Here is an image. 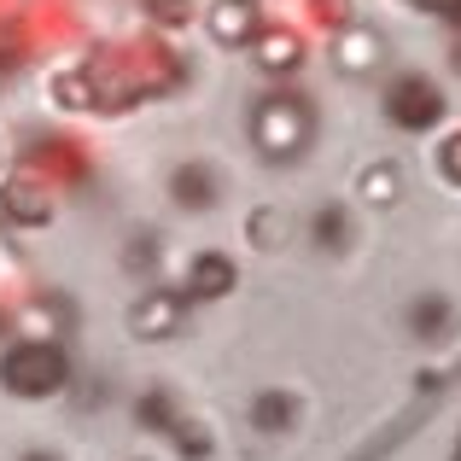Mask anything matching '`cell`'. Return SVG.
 <instances>
[{
	"label": "cell",
	"instance_id": "277c9868",
	"mask_svg": "<svg viewBox=\"0 0 461 461\" xmlns=\"http://www.w3.org/2000/svg\"><path fill=\"white\" fill-rule=\"evenodd\" d=\"M450 147H456V152H450V169L461 176V140H450Z\"/></svg>",
	"mask_w": 461,
	"mask_h": 461
},
{
	"label": "cell",
	"instance_id": "3957f363",
	"mask_svg": "<svg viewBox=\"0 0 461 461\" xmlns=\"http://www.w3.org/2000/svg\"><path fill=\"white\" fill-rule=\"evenodd\" d=\"M251 30V6L246 0H222V12H216V35H246Z\"/></svg>",
	"mask_w": 461,
	"mask_h": 461
},
{
	"label": "cell",
	"instance_id": "7a4b0ae2",
	"mask_svg": "<svg viewBox=\"0 0 461 461\" xmlns=\"http://www.w3.org/2000/svg\"><path fill=\"white\" fill-rule=\"evenodd\" d=\"M392 112L403 117V123H432V117H438V94H432L427 82H403L397 100H392Z\"/></svg>",
	"mask_w": 461,
	"mask_h": 461
},
{
	"label": "cell",
	"instance_id": "6da1fadb",
	"mask_svg": "<svg viewBox=\"0 0 461 461\" xmlns=\"http://www.w3.org/2000/svg\"><path fill=\"white\" fill-rule=\"evenodd\" d=\"M258 135H263V147H269V152H293V140L304 135V112H298L293 100L269 105V112L258 117Z\"/></svg>",
	"mask_w": 461,
	"mask_h": 461
}]
</instances>
